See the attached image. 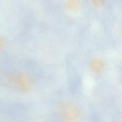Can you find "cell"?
Segmentation results:
<instances>
[{
    "instance_id": "277c9868",
    "label": "cell",
    "mask_w": 122,
    "mask_h": 122,
    "mask_svg": "<svg viewBox=\"0 0 122 122\" xmlns=\"http://www.w3.org/2000/svg\"><path fill=\"white\" fill-rule=\"evenodd\" d=\"M92 4L97 8H101L104 5L106 0H90Z\"/></svg>"
},
{
    "instance_id": "3957f363",
    "label": "cell",
    "mask_w": 122,
    "mask_h": 122,
    "mask_svg": "<svg viewBox=\"0 0 122 122\" xmlns=\"http://www.w3.org/2000/svg\"><path fill=\"white\" fill-rule=\"evenodd\" d=\"M81 5V0H67L66 7L69 11H76Z\"/></svg>"
},
{
    "instance_id": "5b68a950",
    "label": "cell",
    "mask_w": 122,
    "mask_h": 122,
    "mask_svg": "<svg viewBox=\"0 0 122 122\" xmlns=\"http://www.w3.org/2000/svg\"><path fill=\"white\" fill-rule=\"evenodd\" d=\"M6 45V40L2 36H0V50L3 48Z\"/></svg>"
},
{
    "instance_id": "7a4b0ae2",
    "label": "cell",
    "mask_w": 122,
    "mask_h": 122,
    "mask_svg": "<svg viewBox=\"0 0 122 122\" xmlns=\"http://www.w3.org/2000/svg\"><path fill=\"white\" fill-rule=\"evenodd\" d=\"M91 69L95 73H100L103 70L104 67V63L101 59L95 58L92 60L90 63Z\"/></svg>"
},
{
    "instance_id": "6da1fadb",
    "label": "cell",
    "mask_w": 122,
    "mask_h": 122,
    "mask_svg": "<svg viewBox=\"0 0 122 122\" xmlns=\"http://www.w3.org/2000/svg\"><path fill=\"white\" fill-rule=\"evenodd\" d=\"M5 81L21 92H28L34 86L33 79L22 72L9 73L5 76Z\"/></svg>"
}]
</instances>
